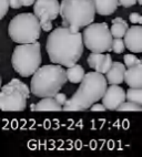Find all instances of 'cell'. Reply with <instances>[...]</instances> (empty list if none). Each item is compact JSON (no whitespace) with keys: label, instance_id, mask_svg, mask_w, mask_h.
Instances as JSON below:
<instances>
[{"label":"cell","instance_id":"ac0fdd59","mask_svg":"<svg viewBox=\"0 0 142 157\" xmlns=\"http://www.w3.org/2000/svg\"><path fill=\"white\" fill-rule=\"evenodd\" d=\"M62 106L53 98H42L36 104V111H61Z\"/></svg>","mask_w":142,"mask_h":157},{"label":"cell","instance_id":"1f68e13d","mask_svg":"<svg viewBox=\"0 0 142 157\" xmlns=\"http://www.w3.org/2000/svg\"><path fill=\"white\" fill-rule=\"evenodd\" d=\"M1 83H2V80H1V76H0V87H1Z\"/></svg>","mask_w":142,"mask_h":157},{"label":"cell","instance_id":"4316f807","mask_svg":"<svg viewBox=\"0 0 142 157\" xmlns=\"http://www.w3.org/2000/svg\"><path fill=\"white\" fill-rule=\"evenodd\" d=\"M9 7H11L12 9H19L21 8V3H20V0H8Z\"/></svg>","mask_w":142,"mask_h":157},{"label":"cell","instance_id":"d6986e66","mask_svg":"<svg viewBox=\"0 0 142 157\" xmlns=\"http://www.w3.org/2000/svg\"><path fill=\"white\" fill-rule=\"evenodd\" d=\"M125 100L142 105V89L130 87L128 91H125Z\"/></svg>","mask_w":142,"mask_h":157},{"label":"cell","instance_id":"484cf974","mask_svg":"<svg viewBox=\"0 0 142 157\" xmlns=\"http://www.w3.org/2000/svg\"><path fill=\"white\" fill-rule=\"evenodd\" d=\"M118 3H119V6H122L124 8H130L136 5V0H118Z\"/></svg>","mask_w":142,"mask_h":157},{"label":"cell","instance_id":"44dd1931","mask_svg":"<svg viewBox=\"0 0 142 157\" xmlns=\"http://www.w3.org/2000/svg\"><path fill=\"white\" fill-rule=\"evenodd\" d=\"M116 109L118 111H138V112H140V111H142V105L130 101H124Z\"/></svg>","mask_w":142,"mask_h":157},{"label":"cell","instance_id":"5b68a950","mask_svg":"<svg viewBox=\"0 0 142 157\" xmlns=\"http://www.w3.org/2000/svg\"><path fill=\"white\" fill-rule=\"evenodd\" d=\"M14 70L22 78L32 75L41 65V49L38 41L32 43L18 44L11 56Z\"/></svg>","mask_w":142,"mask_h":157},{"label":"cell","instance_id":"5bb4252c","mask_svg":"<svg viewBox=\"0 0 142 157\" xmlns=\"http://www.w3.org/2000/svg\"><path fill=\"white\" fill-rule=\"evenodd\" d=\"M124 81L130 87L142 89V63L125 69Z\"/></svg>","mask_w":142,"mask_h":157},{"label":"cell","instance_id":"ba28073f","mask_svg":"<svg viewBox=\"0 0 142 157\" xmlns=\"http://www.w3.org/2000/svg\"><path fill=\"white\" fill-rule=\"evenodd\" d=\"M112 36L105 22L90 23L85 27L82 33V42L91 52L103 53L111 51Z\"/></svg>","mask_w":142,"mask_h":157},{"label":"cell","instance_id":"8992f818","mask_svg":"<svg viewBox=\"0 0 142 157\" xmlns=\"http://www.w3.org/2000/svg\"><path fill=\"white\" fill-rule=\"evenodd\" d=\"M8 33L10 39L18 44L32 43L40 38L41 28L34 13H20L11 19Z\"/></svg>","mask_w":142,"mask_h":157},{"label":"cell","instance_id":"d4e9b609","mask_svg":"<svg viewBox=\"0 0 142 157\" xmlns=\"http://www.w3.org/2000/svg\"><path fill=\"white\" fill-rule=\"evenodd\" d=\"M52 98H53L54 100H56V101H57L58 103L61 105V106H62L63 104L65 103V101H67V96H65V94H63V93H60V91L58 93H56Z\"/></svg>","mask_w":142,"mask_h":157},{"label":"cell","instance_id":"277c9868","mask_svg":"<svg viewBox=\"0 0 142 157\" xmlns=\"http://www.w3.org/2000/svg\"><path fill=\"white\" fill-rule=\"evenodd\" d=\"M59 14L65 27L72 32H79L81 28L94 21L96 9L92 0H62Z\"/></svg>","mask_w":142,"mask_h":157},{"label":"cell","instance_id":"4dcf8cb0","mask_svg":"<svg viewBox=\"0 0 142 157\" xmlns=\"http://www.w3.org/2000/svg\"><path fill=\"white\" fill-rule=\"evenodd\" d=\"M136 2L139 3V5H142V0H136Z\"/></svg>","mask_w":142,"mask_h":157},{"label":"cell","instance_id":"603a6c76","mask_svg":"<svg viewBox=\"0 0 142 157\" xmlns=\"http://www.w3.org/2000/svg\"><path fill=\"white\" fill-rule=\"evenodd\" d=\"M9 9L8 0H0V20L3 19V17L7 14Z\"/></svg>","mask_w":142,"mask_h":157},{"label":"cell","instance_id":"f546056e","mask_svg":"<svg viewBox=\"0 0 142 157\" xmlns=\"http://www.w3.org/2000/svg\"><path fill=\"white\" fill-rule=\"evenodd\" d=\"M30 109H31L32 111H36V104H31V106H30Z\"/></svg>","mask_w":142,"mask_h":157},{"label":"cell","instance_id":"9a60e30c","mask_svg":"<svg viewBox=\"0 0 142 157\" xmlns=\"http://www.w3.org/2000/svg\"><path fill=\"white\" fill-rule=\"evenodd\" d=\"M96 12L100 16H110L118 9V0H92Z\"/></svg>","mask_w":142,"mask_h":157},{"label":"cell","instance_id":"e0dca14e","mask_svg":"<svg viewBox=\"0 0 142 157\" xmlns=\"http://www.w3.org/2000/svg\"><path fill=\"white\" fill-rule=\"evenodd\" d=\"M129 25L125 22V20L122 18H114L112 20V25L110 29V33L112 38H123L127 30H128Z\"/></svg>","mask_w":142,"mask_h":157},{"label":"cell","instance_id":"f1b7e54d","mask_svg":"<svg viewBox=\"0 0 142 157\" xmlns=\"http://www.w3.org/2000/svg\"><path fill=\"white\" fill-rule=\"evenodd\" d=\"M34 0H20V3L22 7H30L31 5H34Z\"/></svg>","mask_w":142,"mask_h":157},{"label":"cell","instance_id":"2e32d148","mask_svg":"<svg viewBox=\"0 0 142 157\" xmlns=\"http://www.w3.org/2000/svg\"><path fill=\"white\" fill-rule=\"evenodd\" d=\"M85 70H83V67L79 64H73L69 67L67 70H65V75H67V81H70L71 83H74V84H77V83H80L81 80L85 76Z\"/></svg>","mask_w":142,"mask_h":157},{"label":"cell","instance_id":"30bf717a","mask_svg":"<svg viewBox=\"0 0 142 157\" xmlns=\"http://www.w3.org/2000/svg\"><path fill=\"white\" fill-rule=\"evenodd\" d=\"M101 100L105 109H116L125 101V91L118 84H111L107 87Z\"/></svg>","mask_w":142,"mask_h":157},{"label":"cell","instance_id":"7402d4cb","mask_svg":"<svg viewBox=\"0 0 142 157\" xmlns=\"http://www.w3.org/2000/svg\"><path fill=\"white\" fill-rule=\"evenodd\" d=\"M123 60H124V64L127 67H133V65L141 63V60L139 58H136V56H133V54H125L123 56Z\"/></svg>","mask_w":142,"mask_h":157},{"label":"cell","instance_id":"6da1fadb","mask_svg":"<svg viewBox=\"0 0 142 157\" xmlns=\"http://www.w3.org/2000/svg\"><path fill=\"white\" fill-rule=\"evenodd\" d=\"M45 49L52 63L69 67L76 64L83 54L82 34L80 31L72 32L65 25L58 27L47 38Z\"/></svg>","mask_w":142,"mask_h":157},{"label":"cell","instance_id":"83f0119b","mask_svg":"<svg viewBox=\"0 0 142 157\" xmlns=\"http://www.w3.org/2000/svg\"><path fill=\"white\" fill-rule=\"evenodd\" d=\"M90 109L91 111H105V107L103 104H99L97 102V103L92 104L90 106Z\"/></svg>","mask_w":142,"mask_h":157},{"label":"cell","instance_id":"ffe728a7","mask_svg":"<svg viewBox=\"0 0 142 157\" xmlns=\"http://www.w3.org/2000/svg\"><path fill=\"white\" fill-rule=\"evenodd\" d=\"M125 49L124 42H123L122 38H113L112 39V45H111V51H113L114 53L121 54Z\"/></svg>","mask_w":142,"mask_h":157},{"label":"cell","instance_id":"7a4b0ae2","mask_svg":"<svg viewBox=\"0 0 142 157\" xmlns=\"http://www.w3.org/2000/svg\"><path fill=\"white\" fill-rule=\"evenodd\" d=\"M108 82L105 75L99 72H89L85 74L72 98L62 105L65 111H85L92 104L101 100L107 90Z\"/></svg>","mask_w":142,"mask_h":157},{"label":"cell","instance_id":"cb8c5ba5","mask_svg":"<svg viewBox=\"0 0 142 157\" xmlns=\"http://www.w3.org/2000/svg\"><path fill=\"white\" fill-rule=\"evenodd\" d=\"M129 20H130L131 23H139V25H141L142 23V17L141 14L138 13V12H132V13L129 16Z\"/></svg>","mask_w":142,"mask_h":157},{"label":"cell","instance_id":"7c38bea8","mask_svg":"<svg viewBox=\"0 0 142 157\" xmlns=\"http://www.w3.org/2000/svg\"><path fill=\"white\" fill-rule=\"evenodd\" d=\"M88 64L91 69L101 74H105L112 64V58L110 54H102L97 52H91L88 56Z\"/></svg>","mask_w":142,"mask_h":157},{"label":"cell","instance_id":"4fadbf2b","mask_svg":"<svg viewBox=\"0 0 142 157\" xmlns=\"http://www.w3.org/2000/svg\"><path fill=\"white\" fill-rule=\"evenodd\" d=\"M125 65L121 62H112L110 69L105 73V80L109 84H121L124 81Z\"/></svg>","mask_w":142,"mask_h":157},{"label":"cell","instance_id":"52a82bcc","mask_svg":"<svg viewBox=\"0 0 142 157\" xmlns=\"http://www.w3.org/2000/svg\"><path fill=\"white\" fill-rule=\"evenodd\" d=\"M0 109L2 111H23L27 106V100L30 90L25 82L18 78L0 87Z\"/></svg>","mask_w":142,"mask_h":157},{"label":"cell","instance_id":"8fae6325","mask_svg":"<svg viewBox=\"0 0 142 157\" xmlns=\"http://www.w3.org/2000/svg\"><path fill=\"white\" fill-rule=\"evenodd\" d=\"M124 45L129 51L133 53L142 52V27L141 25H132L128 28L124 36Z\"/></svg>","mask_w":142,"mask_h":157},{"label":"cell","instance_id":"3957f363","mask_svg":"<svg viewBox=\"0 0 142 157\" xmlns=\"http://www.w3.org/2000/svg\"><path fill=\"white\" fill-rule=\"evenodd\" d=\"M67 82L65 70L62 65L47 64L39 67L32 74L30 92L37 98H52Z\"/></svg>","mask_w":142,"mask_h":157},{"label":"cell","instance_id":"9c48e42d","mask_svg":"<svg viewBox=\"0 0 142 157\" xmlns=\"http://www.w3.org/2000/svg\"><path fill=\"white\" fill-rule=\"evenodd\" d=\"M60 2L58 0H34V12L40 25L52 22L59 16Z\"/></svg>","mask_w":142,"mask_h":157}]
</instances>
